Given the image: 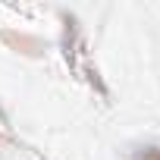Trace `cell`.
Wrapping results in <instances>:
<instances>
[{
	"label": "cell",
	"instance_id": "1",
	"mask_svg": "<svg viewBox=\"0 0 160 160\" xmlns=\"http://www.w3.org/2000/svg\"><path fill=\"white\" fill-rule=\"evenodd\" d=\"M3 41H7L10 47L22 50V53H38V50H41L38 38H28V35H13V32H3Z\"/></svg>",
	"mask_w": 160,
	"mask_h": 160
},
{
	"label": "cell",
	"instance_id": "2",
	"mask_svg": "<svg viewBox=\"0 0 160 160\" xmlns=\"http://www.w3.org/2000/svg\"><path fill=\"white\" fill-rule=\"evenodd\" d=\"M3 141H7V135H0V144H3Z\"/></svg>",
	"mask_w": 160,
	"mask_h": 160
}]
</instances>
